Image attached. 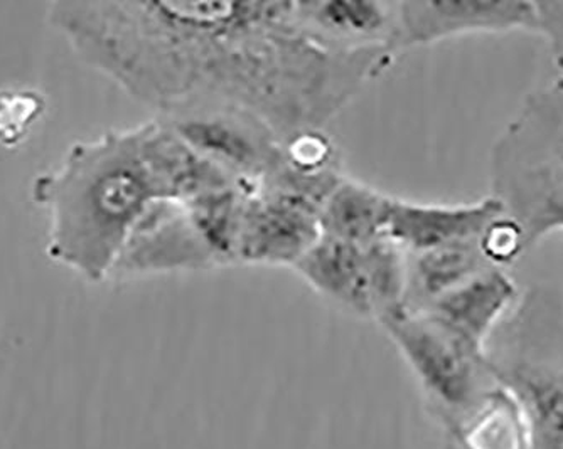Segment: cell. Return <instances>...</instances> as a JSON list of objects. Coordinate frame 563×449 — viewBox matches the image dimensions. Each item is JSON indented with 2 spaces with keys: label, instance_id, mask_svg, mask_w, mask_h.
Wrapping results in <instances>:
<instances>
[{
  "label": "cell",
  "instance_id": "obj_15",
  "mask_svg": "<svg viewBox=\"0 0 563 449\" xmlns=\"http://www.w3.org/2000/svg\"><path fill=\"white\" fill-rule=\"evenodd\" d=\"M390 202L391 195L343 176L322 204L321 236L360 245L388 237Z\"/></svg>",
  "mask_w": 563,
  "mask_h": 449
},
{
  "label": "cell",
  "instance_id": "obj_8",
  "mask_svg": "<svg viewBox=\"0 0 563 449\" xmlns=\"http://www.w3.org/2000/svg\"><path fill=\"white\" fill-rule=\"evenodd\" d=\"M314 199L272 186L250 192L240 236L239 267L290 268L321 237Z\"/></svg>",
  "mask_w": 563,
  "mask_h": 449
},
{
  "label": "cell",
  "instance_id": "obj_1",
  "mask_svg": "<svg viewBox=\"0 0 563 449\" xmlns=\"http://www.w3.org/2000/svg\"><path fill=\"white\" fill-rule=\"evenodd\" d=\"M46 18L85 65L157 116L242 110L284 141L324 130L397 59L322 46L292 2L62 0Z\"/></svg>",
  "mask_w": 563,
  "mask_h": 449
},
{
  "label": "cell",
  "instance_id": "obj_9",
  "mask_svg": "<svg viewBox=\"0 0 563 449\" xmlns=\"http://www.w3.org/2000/svg\"><path fill=\"white\" fill-rule=\"evenodd\" d=\"M537 2L518 0H401L398 53L476 34L534 33Z\"/></svg>",
  "mask_w": 563,
  "mask_h": 449
},
{
  "label": "cell",
  "instance_id": "obj_7",
  "mask_svg": "<svg viewBox=\"0 0 563 449\" xmlns=\"http://www.w3.org/2000/svg\"><path fill=\"white\" fill-rule=\"evenodd\" d=\"M164 120L189 147L246 188L257 189L282 160L284 138L267 123L242 110H186Z\"/></svg>",
  "mask_w": 563,
  "mask_h": 449
},
{
  "label": "cell",
  "instance_id": "obj_2",
  "mask_svg": "<svg viewBox=\"0 0 563 449\" xmlns=\"http://www.w3.org/2000/svg\"><path fill=\"white\" fill-rule=\"evenodd\" d=\"M31 198L46 216L47 258L87 283L110 281L141 221L164 201L145 123L69 145L34 177Z\"/></svg>",
  "mask_w": 563,
  "mask_h": 449
},
{
  "label": "cell",
  "instance_id": "obj_13",
  "mask_svg": "<svg viewBox=\"0 0 563 449\" xmlns=\"http://www.w3.org/2000/svg\"><path fill=\"white\" fill-rule=\"evenodd\" d=\"M518 292L508 270L495 268L455 288L423 308V315L489 353L493 335L517 302Z\"/></svg>",
  "mask_w": 563,
  "mask_h": 449
},
{
  "label": "cell",
  "instance_id": "obj_17",
  "mask_svg": "<svg viewBox=\"0 0 563 449\" xmlns=\"http://www.w3.org/2000/svg\"><path fill=\"white\" fill-rule=\"evenodd\" d=\"M47 101L34 88L0 90V147H21L46 113Z\"/></svg>",
  "mask_w": 563,
  "mask_h": 449
},
{
  "label": "cell",
  "instance_id": "obj_19",
  "mask_svg": "<svg viewBox=\"0 0 563 449\" xmlns=\"http://www.w3.org/2000/svg\"><path fill=\"white\" fill-rule=\"evenodd\" d=\"M445 449H463L461 446L455 442L454 438H451V436H448V441H445Z\"/></svg>",
  "mask_w": 563,
  "mask_h": 449
},
{
  "label": "cell",
  "instance_id": "obj_12",
  "mask_svg": "<svg viewBox=\"0 0 563 449\" xmlns=\"http://www.w3.org/2000/svg\"><path fill=\"white\" fill-rule=\"evenodd\" d=\"M506 211L492 194L474 202L408 201L391 195L388 237L405 255L471 242L488 233Z\"/></svg>",
  "mask_w": 563,
  "mask_h": 449
},
{
  "label": "cell",
  "instance_id": "obj_4",
  "mask_svg": "<svg viewBox=\"0 0 563 449\" xmlns=\"http://www.w3.org/2000/svg\"><path fill=\"white\" fill-rule=\"evenodd\" d=\"M493 340V375L520 403L530 449H563V288L528 287Z\"/></svg>",
  "mask_w": 563,
  "mask_h": 449
},
{
  "label": "cell",
  "instance_id": "obj_14",
  "mask_svg": "<svg viewBox=\"0 0 563 449\" xmlns=\"http://www.w3.org/2000/svg\"><path fill=\"white\" fill-rule=\"evenodd\" d=\"M488 233L471 242L407 255L404 310L422 312L430 303L454 292L461 284L499 268L486 246Z\"/></svg>",
  "mask_w": 563,
  "mask_h": 449
},
{
  "label": "cell",
  "instance_id": "obj_16",
  "mask_svg": "<svg viewBox=\"0 0 563 449\" xmlns=\"http://www.w3.org/2000/svg\"><path fill=\"white\" fill-rule=\"evenodd\" d=\"M448 436L463 449H530L523 409L517 397L498 382L457 431Z\"/></svg>",
  "mask_w": 563,
  "mask_h": 449
},
{
  "label": "cell",
  "instance_id": "obj_6",
  "mask_svg": "<svg viewBox=\"0 0 563 449\" xmlns=\"http://www.w3.org/2000/svg\"><path fill=\"white\" fill-rule=\"evenodd\" d=\"M292 270L322 299L362 321L379 324L404 308L407 255L390 237L360 245L321 236Z\"/></svg>",
  "mask_w": 563,
  "mask_h": 449
},
{
  "label": "cell",
  "instance_id": "obj_18",
  "mask_svg": "<svg viewBox=\"0 0 563 449\" xmlns=\"http://www.w3.org/2000/svg\"><path fill=\"white\" fill-rule=\"evenodd\" d=\"M539 30L537 34L549 44L556 72H563V2H537Z\"/></svg>",
  "mask_w": 563,
  "mask_h": 449
},
{
  "label": "cell",
  "instance_id": "obj_5",
  "mask_svg": "<svg viewBox=\"0 0 563 449\" xmlns=\"http://www.w3.org/2000/svg\"><path fill=\"white\" fill-rule=\"evenodd\" d=\"M378 325L416 379L430 416L445 433L457 431L496 385L489 353L423 313L401 308Z\"/></svg>",
  "mask_w": 563,
  "mask_h": 449
},
{
  "label": "cell",
  "instance_id": "obj_3",
  "mask_svg": "<svg viewBox=\"0 0 563 449\" xmlns=\"http://www.w3.org/2000/svg\"><path fill=\"white\" fill-rule=\"evenodd\" d=\"M489 186L527 251L563 233V72L533 88L503 126L489 155Z\"/></svg>",
  "mask_w": 563,
  "mask_h": 449
},
{
  "label": "cell",
  "instance_id": "obj_11",
  "mask_svg": "<svg viewBox=\"0 0 563 449\" xmlns=\"http://www.w3.org/2000/svg\"><path fill=\"white\" fill-rule=\"evenodd\" d=\"M294 18L309 36L340 53L398 56V2L388 0H303Z\"/></svg>",
  "mask_w": 563,
  "mask_h": 449
},
{
  "label": "cell",
  "instance_id": "obj_10",
  "mask_svg": "<svg viewBox=\"0 0 563 449\" xmlns=\"http://www.w3.org/2000/svg\"><path fill=\"white\" fill-rule=\"evenodd\" d=\"M217 268L185 202L159 201L126 243L110 281L126 283Z\"/></svg>",
  "mask_w": 563,
  "mask_h": 449
}]
</instances>
